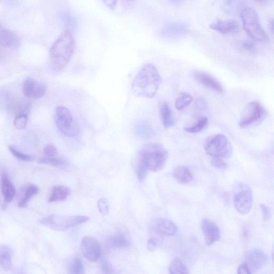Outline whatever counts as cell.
Listing matches in <instances>:
<instances>
[{
  "mask_svg": "<svg viewBox=\"0 0 274 274\" xmlns=\"http://www.w3.org/2000/svg\"><path fill=\"white\" fill-rule=\"evenodd\" d=\"M9 149L11 154L18 159V160L25 162H29L33 160V157L23 154V153L17 150L14 146H10Z\"/></svg>",
  "mask_w": 274,
  "mask_h": 274,
  "instance_id": "obj_33",
  "label": "cell"
},
{
  "mask_svg": "<svg viewBox=\"0 0 274 274\" xmlns=\"http://www.w3.org/2000/svg\"><path fill=\"white\" fill-rule=\"evenodd\" d=\"M160 114L162 123L165 129H169L174 124L170 107L167 103H163L160 107Z\"/></svg>",
  "mask_w": 274,
  "mask_h": 274,
  "instance_id": "obj_24",
  "label": "cell"
},
{
  "mask_svg": "<svg viewBox=\"0 0 274 274\" xmlns=\"http://www.w3.org/2000/svg\"><path fill=\"white\" fill-rule=\"evenodd\" d=\"M85 216L50 215L40 220V224L55 231L63 232L77 227L88 221Z\"/></svg>",
  "mask_w": 274,
  "mask_h": 274,
  "instance_id": "obj_4",
  "label": "cell"
},
{
  "mask_svg": "<svg viewBox=\"0 0 274 274\" xmlns=\"http://www.w3.org/2000/svg\"><path fill=\"white\" fill-rule=\"evenodd\" d=\"M107 245L113 248H123L130 245V241L121 234L114 235L107 240Z\"/></svg>",
  "mask_w": 274,
  "mask_h": 274,
  "instance_id": "obj_25",
  "label": "cell"
},
{
  "mask_svg": "<svg viewBox=\"0 0 274 274\" xmlns=\"http://www.w3.org/2000/svg\"><path fill=\"white\" fill-rule=\"evenodd\" d=\"M40 163L52 165L55 167H61L65 164V162L61 159L55 158L54 157H44L39 159Z\"/></svg>",
  "mask_w": 274,
  "mask_h": 274,
  "instance_id": "obj_31",
  "label": "cell"
},
{
  "mask_svg": "<svg viewBox=\"0 0 274 274\" xmlns=\"http://www.w3.org/2000/svg\"><path fill=\"white\" fill-rule=\"evenodd\" d=\"M101 269L105 274H112L113 273L112 266L106 259L101 261Z\"/></svg>",
  "mask_w": 274,
  "mask_h": 274,
  "instance_id": "obj_41",
  "label": "cell"
},
{
  "mask_svg": "<svg viewBox=\"0 0 274 274\" xmlns=\"http://www.w3.org/2000/svg\"><path fill=\"white\" fill-rule=\"evenodd\" d=\"M210 29L223 35L236 34L240 30L236 21L218 20L209 25Z\"/></svg>",
  "mask_w": 274,
  "mask_h": 274,
  "instance_id": "obj_15",
  "label": "cell"
},
{
  "mask_svg": "<svg viewBox=\"0 0 274 274\" xmlns=\"http://www.w3.org/2000/svg\"><path fill=\"white\" fill-rule=\"evenodd\" d=\"M156 228L157 232L165 236H173L178 231L177 226L173 221L161 219L157 221Z\"/></svg>",
  "mask_w": 274,
  "mask_h": 274,
  "instance_id": "obj_19",
  "label": "cell"
},
{
  "mask_svg": "<svg viewBox=\"0 0 274 274\" xmlns=\"http://www.w3.org/2000/svg\"><path fill=\"white\" fill-rule=\"evenodd\" d=\"M55 122L60 131L66 136L74 137L78 134V127L67 108L60 106L55 109Z\"/></svg>",
  "mask_w": 274,
  "mask_h": 274,
  "instance_id": "obj_8",
  "label": "cell"
},
{
  "mask_svg": "<svg viewBox=\"0 0 274 274\" xmlns=\"http://www.w3.org/2000/svg\"><path fill=\"white\" fill-rule=\"evenodd\" d=\"M81 247L84 256L91 262H95L100 258L101 247L96 239L90 236L84 237L81 240Z\"/></svg>",
  "mask_w": 274,
  "mask_h": 274,
  "instance_id": "obj_11",
  "label": "cell"
},
{
  "mask_svg": "<svg viewBox=\"0 0 274 274\" xmlns=\"http://www.w3.org/2000/svg\"><path fill=\"white\" fill-rule=\"evenodd\" d=\"M242 47H243L245 50H247V52H249L251 53H254L256 52V46L254 44L251 42H244L242 44Z\"/></svg>",
  "mask_w": 274,
  "mask_h": 274,
  "instance_id": "obj_42",
  "label": "cell"
},
{
  "mask_svg": "<svg viewBox=\"0 0 274 274\" xmlns=\"http://www.w3.org/2000/svg\"><path fill=\"white\" fill-rule=\"evenodd\" d=\"M194 77L200 84L216 92L222 93L224 91V87L220 82L211 75L197 71L194 73Z\"/></svg>",
  "mask_w": 274,
  "mask_h": 274,
  "instance_id": "obj_16",
  "label": "cell"
},
{
  "mask_svg": "<svg viewBox=\"0 0 274 274\" xmlns=\"http://www.w3.org/2000/svg\"><path fill=\"white\" fill-rule=\"evenodd\" d=\"M161 82V76L156 66L146 64L132 82V93L137 97L152 99L156 96Z\"/></svg>",
  "mask_w": 274,
  "mask_h": 274,
  "instance_id": "obj_1",
  "label": "cell"
},
{
  "mask_svg": "<svg viewBox=\"0 0 274 274\" xmlns=\"http://www.w3.org/2000/svg\"><path fill=\"white\" fill-rule=\"evenodd\" d=\"M12 250L7 245L0 246V264L5 271L10 270L12 266Z\"/></svg>",
  "mask_w": 274,
  "mask_h": 274,
  "instance_id": "obj_21",
  "label": "cell"
},
{
  "mask_svg": "<svg viewBox=\"0 0 274 274\" xmlns=\"http://www.w3.org/2000/svg\"><path fill=\"white\" fill-rule=\"evenodd\" d=\"M137 131L140 136L145 138H151L154 135L151 126L148 123L140 124L137 127Z\"/></svg>",
  "mask_w": 274,
  "mask_h": 274,
  "instance_id": "obj_30",
  "label": "cell"
},
{
  "mask_svg": "<svg viewBox=\"0 0 274 274\" xmlns=\"http://www.w3.org/2000/svg\"><path fill=\"white\" fill-rule=\"evenodd\" d=\"M28 116L25 115H20L17 116L14 121V124L17 129L22 130L26 127L28 123Z\"/></svg>",
  "mask_w": 274,
  "mask_h": 274,
  "instance_id": "obj_35",
  "label": "cell"
},
{
  "mask_svg": "<svg viewBox=\"0 0 274 274\" xmlns=\"http://www.w3.org/2000/svg\"><path fill=\"white\" fill-rule=\"evenodd\" d=\"M70 273L73 274H82L84 273V267L82 261L78 259H76L73 261L70 267Z\"/></svg>",
  "mask_w": 274,
  "mask_h": 274,
  "instance_id": "obj_32",
  "label": "cell"
},
{
  "mask_svg": "<svg viewBox=\"0 0 274 274\" xmlns=\"http://www.w3.org/2000/svg\"><path fill=\"white\" fill-rule=\"evenodd\" d=\"M261 209L262 211L263 214V218L265 221H269L272 218V213L271 209L265 205V204H261Z\"/></svg>",
  "mask_w": 274,
  "mask_h": 274,
  "instance_id": "obj_40",
  "label": "cell"
},
{
  "mask_svg": "<svg viewBox=\"0 0 274 274\" xmlns=\"http://www.w3.org/2000/svg\"><path fill=\"white\" fill-rule=\"evenodd\" d=\"M222 8L227 14L237 16L246 8V4L244 0H223Z\"/></svg>",
  "mask_w": 274,
  "mask_h": 274,
  "instance_id": "obj_17",
  "label": "cell"
},
{
  "mask_svg": "<svg viewBox=\"0 0 274 274\" xmlns=\"http://www.w3.org/2000/svg\"><path fill=\"white\" fill-rule=\"evenodd\" d=\"M257 3L262 4L266 5L269 3L270 0H255Z\"/></svg>",
  "mask_w": 274,
  "mask_h": 274,
  "instance_id": "obj_46",
  "label": "cell"
},
{
  "mask_svg": "<svg viewBox=\"0 0 274 274\" xmlns=\"http://www.w3.org/2000/svg\"><path fill=\"white\" fill-rule=\"evenodd\" d=\"M193 101V97L187 93H182L176 99L175 107L178 111H181L189 106Z\"/></svg>",
  "mask_w": 274,
  "mask_h": 274,
  "instance_id": "obj_29",
  "label": "cell"
},
{
  "mask_svg": "<svg viewBox=\"0 0 274 274\" xmlns=\"http://www.w3.org/2000/svg\"><path fill=\"white\" fill-rule=\"evenodd\" d=\"M31 109V104L24 102V103H22V104H21L20 106L17 108V116H20V115H25V116H28V114L30 112Z\"/></svg>",
  "mask_w": 274,
  "mask_h": 274,
  "instance_id": "obj_38",
  "label": "cell"
},
{
  "mask_svg": "<svg viewBox=\"0 0 274 274\" xmlns=\"http://www.w3.org/2000/svg\"><path fill=\"white\" fill-rule=\"evenodd\" d=\"M237 273L238 274H251V272L248 269V266L247 265L244 263L240 265L238 268L237 270Z\"/></svg>",
  "mask_w": 274,
  "mask_h": 274,
  "instance_id": "obj_43",
  "label": "cell"
},
{
  "mask_svg": "<svg viewBox=\"0 0 274 274\" xmlns=\"http://www.w3.org/2000/svg\"><path fill=\"white\" fill-rule=\"evenodd\" d=\"M204 149L208 155L222 158H230L233 153L232 144L223 134L209 137L204 145Z\"/></svg>",
  "mask_w": 274,
  "mask_h": 274,
  "instance_id": "obj_7",
  "label": "cell"
},
{
  "mask_svg": "<svg viewBox=\"0 0 274 274\" xmlns=\"http://www.w3.org/2000/svg\"><path fill=\"white\" fill-rule=\"evenodd\" d=\"M174 177L182 183H189L194 180V176L190 170L185 166L177 167L173 173Z\"/></svg>",
  "mask_w": 274,
  "mask_h": 274,
  "instance_id": "obj_22",
  "label": "cell"
},
{
  "mask_svg": "<svg viewBox=\"0 0 274 274\" xmlns=\"http://www.w3.org/2000/svg\"><path fill=\"white\" fill-rule=\"evenodd\" d=\"M69 190L64 186L55 187L48 199L49 202L65 200L69 195Z\"/></svg>",
  "mask_w": 274,
  "mask_h": 274,
  "instance_id": "obj_23",
  "label": "cell"
},
{
  "mask_svg": "<svg viewBox=\"0 0 274 274\" xmlns=\"http://www.w3.org/2000/svg\"><path fill=\"white\" fill-rule=\"evenodd\" d=\"M98 209L100 212L104 215H106L109 212V205H108V203L105 198L100 199L97 203Z\"/></svg>",
  "mask_w": 274,
  "mask_h": 274,
  "instance_id": "obj_36",
  "label": "cell"
},
{
  "mask_svg": "<svg viewBox=\"0 0 274 274\" xmlns=\"http://www.w3.org/2000/svg\"><path fill=\"white\" fill-rule=\"evenodd\" d=\"M148 171L143 164L137 161L136 173L140 182H143L145 180Z\"/></svg>",
  "mask_w": 274,
  "mask_h": 274,
  "instance_id": "obj_34",
  "label": "cell"
},
{
  "mask_svg": "<svg viewBox=\"0 0 274 274\" xmlns=\"http://www.w3.org/2000/svg\"><path fill=\"white\" fill-rule=\"evenodd\" d=\"M174 1H181V0H174Z\"/></svg>",
  "mask_w": 274,
  "mask_h": 274,
  "instance_id": "obj_47",
  "label": "cell"
},
{
  "mask_svg": "<svg viewBox=\"0 0 274 274\" xmlns=\"http://www.w3.org/2000/svg\"><path fill=\"white\" fill-rule=\"evenodd\" d=\"M168 158V153L158 143H149L140 150L137 162L143 164L148 170L157 172L165 166Z\"/></svg>",
  "mask_w": 274,
  "mask_h": 274,
  "instance_id": "obj_3",
  "label": "cell"
},
{
  "mask_svg": "<svg viewBox=\"0 0 274 274\" xmlns=\"http://www.w3.org/2000/svg\"><path fill=\"white\" fill-rule=\"evenodd\" d=\"M148 248L150 251H154L156 250L157 244V242L154 239H150L148 241Z\"/></svg>",
  "mask_w": 274,
  "mask_h": 274,
  "instance_id": "obj_44",
  "label": "cell"
},
{
  "mask_svg": "<svg viewBox=\"0 0 274 274\" xmlns=\"http://www.w3.org/2000/svg\"><path fill=\"white\" fill-rule=\"evenodd\" d=\"M169 272L171 274H188L189 271L187 267L179 258H175L171 263L169 267Z\"/></svg>",
  "mask_w": 274,
  "mask_h": 274,
  "instance_id": "obj_26",
  "label": "cell"
},
{
  "mask_svg": "<svg viewBox=\"0 0 274 274\" xmlns=\"http://www.w3.org/2000/svg\"><path fill=\"white\" fill-rule=\"evenodd\" d=\"M23 92L25 97L33 99L41 98L46 93V87L41 82L32 78L25 80Z\"/></svg>",
  "mask_w": 274,
  "mask_h": 274,
  "instance_id": "obj_12",
  "label": "cell"
},
{
  "mask_svg": "<svg viewBox=\"0 0 274 274\" xmlns=\"http://www.w3.org/2000/svg\"><path fill=\"white\" fill-rule=\"evenodd\" d=\"M189 27L183 22H173L165 25L161 31V35L168 39H178L188 35Z\"/></svg>",
  "mask_w": 274,
  "mask_h": 274,
  "instance_id": "obj_14",
  "label": "cell"
},
{
  "mask_svg": "<svg viewBox=\"0 0 274 274\" xmlns=\"http://www.w3.org/2000/svg\"><path fill=\"white\" fill-rule=\"evenodd\" d=\"M201 230L207 245L211 246L220 239V229L211 220L205 219L202 220Z\"/></svg>",
  "mask_w": 274,
  "mask_h": 274,
  "instance_id": "obj_13",
  "label": "cell"
},
{
  "mask_svg": "<svg viewBox=\"0 0 274 274\" xmlns=\"http://www.w3.org/2000/svg\"><path fill=\"white\" fill-rule=\"evenodd\" d=\"M18 43V38L13 32L0 24V46L6 48L14 47Z\"/></svg>",
  "mask_w": 274,
  "mask_h": 274,
  "instance_id": "obj_18",
  "label": "cell"
},
{
  "mask_svg": "<svg viewBox=\"0 0 274 274\" xmlns=\"http://www.w3.org/2000/svg\"><path fill=\"white\" fill-rule=\"evenodd\" d=\"M211 163L213 167L219 169L224 170L227 168V164L220 157H213Z\"/></svg>",
  "mask_w": 274,
  "mask_h": 274,
  "instance_id": "obj_37",
  "label": "cell"
},
{
  "mask_svg": "<svg viewBox=\"0 0 274 274\" xmlns=\"http://www.w3.org/2000/svg\"><path fill=\"white\" fill-rule=\"evenodd\" d=\"M240 16L246 33L254 40L265 43L269 41V37L261 27L256 11L246 7L241 12Z\"/></svg>",
  "mask_w": 274,
  "mask_h": 274,
  "instance_id": "obj_5",
  "label": "cell"
},
{
  "mask_svg": "<svg viewBox=\"0 0 274 274\" xmlns=\"http://www.w3.org/2000/svg\"><path fill=\"white\" fill-rule=\"evenodd\" d=\"M57 153L56 148L52 145H47L43 149V154L46 157H54Z\"/></svg>",
  "mask_w": 274,
  "mask_h": 274,
  "instance_id": "obj_39",
  "label": "cell"
},
{
  "mask_svg": "<svg viewBox=\"0 0 274 274\" xmlns=\"http://www.w3.org/2000/svg\"><path fill=\"white\" fill-rule=\"evenodd\" d=\"M235 190L234 196L235 208L241 215H246L249 213L253 202L251 189L247 184L239 183Z\"/></svg>",
  "mask_w": 274,
  "mask_h": 274,
  "instance_id": "obj_9",
  "label": "cell"
},
{
  "mask_svg": "<svg viewBox=\"0 0 274 274\" xmlns=\"http://www.w3.org/2000/svg\"><path fill=\"white\" fill-rule=\"evenodd\" d=\"M267 257L263 251L254 248L246 255L245 263L249 269L251 274L256 273L263 268L267 262Z\"/></svg>",
  "mask_w": 274,
  "mask_h": 274,
  "instance_id": "obj_10",
  "label": "cell"
},
{
  "mask_svg": "<svg viewBox=\"0 0 274 274\" xmlns=\"http://www.w3.org/2000/svg\"><path fill=\"white\" fill-rule=\"evenodd\" d=\"M104 3L107 7L111 9L116 8L117 0H103Z\"/></svg>",
  "mask_w": 274,
  "mask_h": 274,
  "instance_id": "obj_45",
  "label": "cell"
},
{
  "mask_svg": "<svg viewBox=\"0 0 274 274\" xmlns=\"http://www.w3.org/2000/svg\"><path fill=\"white\" fill-rule=\"evenodd\" d=\"M38 191L39 189L35 185H30L25 191L23 198L19 201L18 206L21 208L26 207L29 200L38 194Z\"/></svg>",
  "mask_w": 274,
  "mask_h": 274,
  "instance_id": "obj_28",
  "label": "cell"
},
{
  "mask_svg": "<svg viewBox=\"0 0 274 274\" xmlns=\"http://www.w3.org/2000/svg\"><path fill=\"white\" fill-rule=\"evenodd\" d=\"M75 49V40L71 31H66L50 49L52 67L56 71L65 68L71 60Z\"/></svg>",
  "mask_w": 274,
  "mask_h": 274,
  "instance_id": "obj_2",
  "label": "cell"
},
{
  "mask_svg": "<svg viewBox=\"0 0 274 274\" xmlns=\"http://www.w3.org/2000/svg\"><path fill=\"white\" fill-rule=\"evenodd\" d=\"M208 119L207 117H201L193 125L185 127L184 131L188 133H196L202 131L207 126Z\"/></svg>",
  "mask_w": 274,
  "mask_h": 274,
  "instance_id": "obj_27",
  "label": "cell"
},
{
  "mask_svg": "<svg viewBox=\"0 0 274 274\" xmlns=\"http://www.w3.org/2000/svg\"><path fill=\"white\" fill-rule=\"evenodd\" d=\"M268 112L265 107L257 101L248 104L242 111L239 121L241 129H247L262 123L266 119Z\"/></svg>",
  "mask_w": 274,
  "mask_h": 274,
  "instance_id": "obj_6",
  "label": "cell"
},
{
  "mask_svg": "<svg viewBox=\"0 0 274 274\" xmlns=\"http://www.w3.org/2000/svg\"><path fill=\"white\" fill-rule=\"evenodd\" d=\"M1 190L5 202H10L14 199L16 191L13 184L11 183L8 175L3 172L1 176Z\"/></svg>",
  "mask_w": 274,
  "mask_h": 274,
  "instance_id": "obj_20",
  "label": "cell"
}]
</instances>
